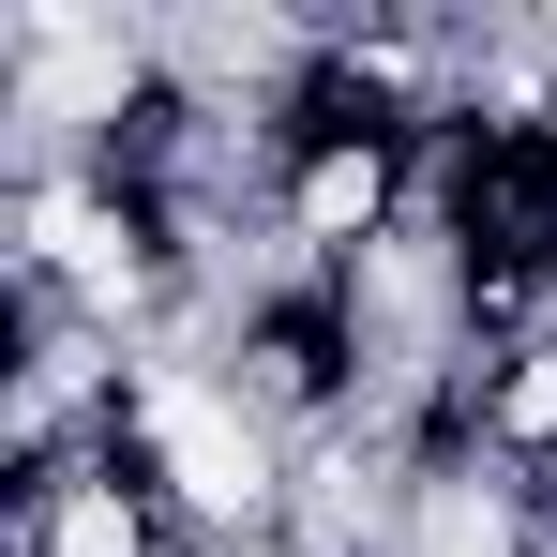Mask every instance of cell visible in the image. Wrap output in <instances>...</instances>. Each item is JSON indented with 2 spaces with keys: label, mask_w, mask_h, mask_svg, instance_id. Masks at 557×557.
<instances>
[{
  "label": "cell",
  "mask_w": 557,
  "mask_h": 557,
  "mask_svg": "<svg viewBox=\"0 0 557 557\" xmlns=\"http://www.w3.org/2000/svg\"><path fill=\"white\" fill-rule=\"evenodd\" d=\"M437 226L482 317H557V121H437Z\"/></svg>",
  "instance_id": "obj_1"
},
{
  "label": "cell",
  "mask_w": 557,
  "mask_h": 557,
  "mask_svg": "<svg viewBox=\"0 0 557 557\" xmlns=\"http://www.w3.org/2000/svg\"><path fill=\"white\" fill-rule=\"evenodd\" d=\"M242 362L272 376L286 407H332V392L362 376V272H317V257H301V272L242 317Z\"/></svg>",
  "instance_id": "obj_2"
}]
</instances>
